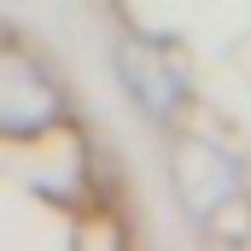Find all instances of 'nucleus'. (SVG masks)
I'll use <instances>...</instances> for the list:
<instances>
[{
  "label": "nucleus",
  "mask_w": 251,
  "mask_h": 251,
  "mask_svg": "<svg viewBox=\"0 0 251 251\" xmlns=\"http://www.w3.org/2000/svg\"><path fill=\"white\" fill-rule=\"evenodd\" d=\"M111 76H117V88L128 94V105H134L146 123H158V128H176L181 111L193 105L187 64L176 59V47L158 41V35L123 29V35L111 41Z\"/></svg>",
  "instance_id": "nucleus-1"
},
{
  "label": "nucleus",
  "mask_w": 251,
  "mask_h": 251,
  "mask_svg": "<svg viewBox=\"0 0 251 251\" xmlns=\"http://www.w3.org/2000/svg\"><path fill=\"white\" fill-rule=\"evenodd\" d=\"M170 193L193 222H216L222 210L246 204V164L222 140L181 128V134H170Z\"/></svg>",
  "instance_id": "nucleus-2"
},
{
  "label": "nucleus",
  "mask_w": 251,
  "mask_h": 251,
  "mask_svg": "<svg viewBox=\"0 0 251 251\" xmlns=\"http://www.w3.org/2000/svg\"><path fill=\"white\" fill-rule=\"evenodd\" d=\"M64 123V88L35 53L0 41V140H41Z\"/></svg>",
  "instance_id": "nucleus-3"
}]
</instances>
